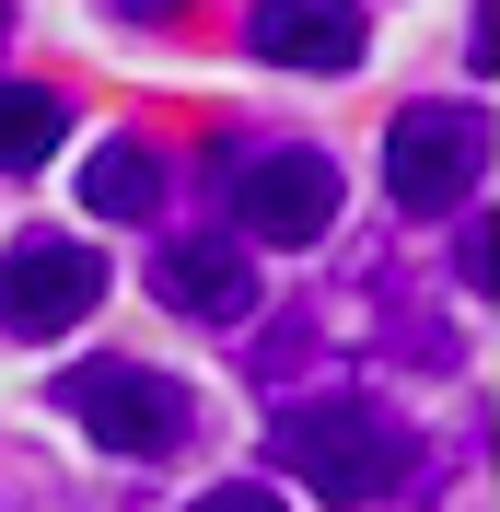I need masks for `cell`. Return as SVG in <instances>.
<instances>
[{
    "instance_id": "2",
    "label": "cell",
    "mask_w": 500,
    "mask_h": 512,
    "mask_svg": "<svg viewBox=\"0 0 500 512\" xmlns=\"http://www.w3.org/2000/svg\"><path fill=\"white\" fill-rule=\"evenodd\" d=\"M477 163H489V117L477 105H396V128H384V198H396L407 222L466 210Z\"/></svg>"
},
{
    "instance_id": "4",
    "label": "cell",
    "mask_w": 500,
    "mask_h": 512,
    "mask_svg": "<svg viewBox=\"0 0 500 512\" xmlns=\"http://www.w3.org/2000/svg\"><path fill=\"white\" fill-rule=\"evenodd\" d=\"M221 198H233V222L256 245H314V233L338 222V163L303 152V140H268V152H233Z\"/></svg>"
},
{
    "instance_id": "6",
    "label": "cell",
    "mask_w": 500,
    "mask_h": 512,
    "mask_svg": "<svg viewBox=\"0 0 500 512\" xmlns=\"http://www.w3.org/2000/svg\"><path fill=\"white\" fill-rule=\"evenodd\" d=\"M245 47L268 70H349L361 59V0H256Z\"/></svg>"
},
{
    "instance_id": "11",
    "label": "cell",
    "mask_w": 500,
    "mask_h": 512,
    "mask_svg": "<svg viewBox=\"0 0 500 512\" xmlns=\"http://www.w3.org/2000/svg\"><path fill=\"white\" fill-rule=\"evenodd\" d=\"M117 12H175V0H117Z\"/></svg>"
},
{
    "instance_id": "5",
    "label": "cell",
    "mask_w": 500,
    "mask_h": 512,
    "mask_svg": "<svg viewBox=\"0 0 500 512\" xmlns=\"http://www.w3.org/2000/svg\"><path fill=\"white\" fill-rule=\"evenodd\" d=\"M105 303V256L70 245V233H24L0 256V326L12 338H70V326Z\"/></svg>"
},
{
    "instance_id": "9",
    "label": "cell",
    "mask_w": 500,
    "mask_h": 512,
    "mask_svg": "<svg viewBox=\"0 0 500 512\" xmlns=\"http://www.w3.org/2000/svg\"><path fill=\"white\" fill-rule=\"evenodd\" d=\"M59 128H70V105L47 82H0V175H35L59 152Z\"/></svg>"
},
{
    "instance_id": "8",
    "label": "cell",
    "mask_w": 500,
    "mask_h": 512,
    "mask_svg": "<svg viewBox=\"0 0 500 512\" xmlns=\"http://www.w3.org/2000/svg\"><path fill=\"white\" fill-rule=\"evenodd\" d=\"M163 187H175V163L152 152V140H94V163H82V198H94V222H152Z\"/></svg>"
},
{
    "instance_id": "10",
    "label": "cell",
    "mask_w": 500,
    "mask_h": 512,
    "mask_svg": "<svg viewBox=\"0 0 500 512\" xmlns=\"http://www.w3.org/2000/svg\"><path fill=\"white\" fill-rule=\"evenodd\" d=\"M187 512H280V489H256V478H221V489H198Z\"/></svg>"
},
{
    "instance_id": "12",
    "label": "cell",
    "mask_w": 500,
    "mask_h": 512,
    "mask_svg": "<svg viewBox=\"0 0 500 512\" xmlns=\"http://www.w3.org/2000/svg\"><path fill=\"white\" fill-rule=\"evenodd\" d=\"M0 35H12V12H0Z\"/></svg>"
},
{
    "instance_id": "7",
    "label": "cell",
    "mask_w": 500,
    "mask_h": 512,
    "mask_svg": "<svg viewBox=\"0 0 500 512\" xmlns=\"http://www.w3.org/2000/svg\"><path fill=\"white\" fill-rule=\"evenodd\" d=\"M152 303H175V315H245L256 303V256L221 245V233H175V245L152 256Z\"/></svg>"
},
{
    "instance_id": "3",
    "label": "cell",
    "mask_w": 500,
    "mask_h": 512,
    "mask_svg": "<svg viewBox=\"0 0 500 512\" xmlns=\"http://www.w3.org/2000/svg\"><path fill=\"white\" fill-rule=\"evenodd\" d=\"M70 419H82L105 454H128V466H163V454H187V443H198L187 384H163L152 361H117V350L70 373Z\"/></svg>"
},
{
    "instance_id": "1",
    "label": "cell",
    "mask_w": 500,
    "mask_h": 512,
    "mask_svg": "<svg viewBox=\"0 0 500 512\" xmlns=\"http://www.w3.org/2000/svg\"><path fill=\"white\" fill-rule=\"evenodd\" d=\"M268 454H280L291 478L314 489V501H384V489L407 478V419L396 408H373V396H291L280 408V431H268Z\"/></svg>"
}]
</instances>
